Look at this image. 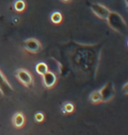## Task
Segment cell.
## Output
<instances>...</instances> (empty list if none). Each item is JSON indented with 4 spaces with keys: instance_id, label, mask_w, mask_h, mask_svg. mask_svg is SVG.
<instances>
[{
    "instance_id": "5b68a950",
    "label": "cell",
    "mask_w": 128,
    "mask_h": 135,
    "mask_svg": "<svg viewBox=\"0 0 128 135\" xmlns=\"http://www.w3.org/2000/svg\"><path fill=\"white\" fill-rule=\"evenodd\" d=\"M22 46L26 51L31 54H39L42 51L41 43L35 38H29L25 40L22 42Z\"/></svg>"
},
{
    "instance_id": "e0dca14e",
    "label": "cell",
    "mask_w": 128,
    "mask_h": 135,
    "mask_svg": "<svg viewBox=\"0 0 128 135\" xmlns=\"http://www.w3.org/2000/svg\"><path fill=\"white\" fill-rule=\"evenodd\" d=\"M61 1L63 3H69V2H70V0H61Z\"/></svg>"
},
{
    "instance_id": "2e32d148",
    "label": "cell",
    "mask_w": 128,
    "mask_h": 135,
    "mask_svg": "<svg viewBox=\"0 0 128 135\" xmlns=\"http://www.w3.org/2000/svg\"><path fill=\"white\" fill-rule=\"evenodd\" d=\"M122 91L124 92L125 95H128V83H126L125 84L123 85V87H122Z\"/></svg>"
},
{
    "instance_id": "9c48e42d",
    "label": "cell",
    "mask_w": 128,
    "mask_h": 135,
    "mask_svg": "<svg viewBox=\"0 0 128 135\" xmlns=\"http://www.w3.org/2000/svg\"><path fill=\"white\" fill-rule=\"evenodd\" d=\"M12 126L15 128L20 129L25 126L26 124V117L22 112H16L14 115L12 116Z\"/></svg>"
},
{
    "instance_id": "7c38bea8",
    "label": "cell",
    "mask_w": 128,
    "mask_h": 135,
    "mask_svg": "<svg viewBox=\"0 0 128 135\" xmlns=\"http://www.w3.org/2000/svg\"><path fill=\"white\" fill-rule=\"evenodd\" d=\"M12 7L17 12H23L26 8V4L25 0H15L13 2Z\"/></svg>"
},
{
    "instance_id": "3957f363",
    "label": "cell",
    "mask_w": 128,
    "mask_h": 135,
    "mask_svg": "<svg viewBox=\"0 0 128 135\" xmlns=\"http://www.w3.org/2000/svg\"><path fill=\"white\" fill-rule=\"evenodd\" d=\"M15 76L21 84L26 88H32L34 86V80L32 75L26 69H18L15 71Z\"/></svg>"
},
{
    "instance_id": "8992f818",
    "label": "cell",
    "mask_w": 128,
    "mask_h": 135,
    "mask_svg": "<svg viewBox=\"0 0 128 135\" xmlns=\"http://www.w3.org/2000/svg\"><path fill=\"white\" fill-rule=\"evenodd\" d=\"M89 8L93 12V14L101 20H106L111 12L107 7L99 3H92L89 5Z\"/></svg>"
},
{
    "instance_id": "8fae6325",
    "label": "cell",
    "mask_w": 128,
    "mask_h": 135,
    "mask_svg": "<svg viewBox=\"0 0 128 135\" xmlns=\"http://www.w3.org/2000/svg\"><path fill=\"white\" fill-rule=\"evenodd\" d=\"M89 102H91L92 104H98L100 103H102V98H101V95H100L99 90L92 91V92L89 94Z\"/></svg>"
},
{
    "instance_id": "277c9868",
    "label": "cell",
    "mask_w": 128,
    "mask_h": 135,
    "mask_svg": "<svg viewBox=\"0 0 128 135\" xmlns=\"http://www.w3.org/2000/svg\"><path fill=\"white\" fill-rule=\"evenodd\" d=\"M102 98V103H107L112 100L116 95V90L112 82H108L99 90Z\"/></svg>"
},
{
    "instance_id": "30bf717a",
    "label": "cell",
    "mask_w": 128,
    "mask_h": 135,
    "mask_svg": "<svg viewBox=\"0 0 128 135\" xmlns=\"http://www.w3.org/2000/svg\"><path fill=\"white\" fill-rule=\"evenodd\" d=\"M61 112L64 115H69L74 112L75 110V104L71 102H66L61 105Z\"/></svg>"
},
{
    "instance_id": "6da1fadb",
    "label": "cell",
    "mask_w": 128,
    "mask_h": 135,
    "mask_svg": "<svg viewBox=\"0 0 128 135\" xmlns=\"http://www.w3.org/2000/svg\"><path fill=\"white\" fill-rule=\"evenodd\" d=\"M94 46L79 45L77 56L74 57L78 69L83 72H96L100 58V49H94Z\"/></svg>"
},
{
    "instance_id": "7a4b0ae2",
    "label": "cell",
    "mask_w": 128,
    "mask_h": 135,
    "mask_svg": "<svg viewBox=\"0 0 128 135\" xmlns=\"http://www.w3.org/2000/svg\"><path fill=\"white\" fill-rule=\"evenodd\" d=\"M107 24L113 31L120 34L127 33V25L123 17L117 12H110L107 18Z\"/></svg>"
},
{
    "instance_id": "ba28073f",
    "label": "cell",
    "mask_w": 128,
    "mask_h": 135,
    "mask_svg": "<svg viewBox=\"0 0 128 135\" xmlns=\"http://www.w3.org/2000/svg\"><path fill=\"white\" fill-rule=\"evenodd\" d=\"M41 76H42L43 86H44L46 89L50 90V89L54 88V86H55L56 83H57V76L54 72L48 70L46 74L41 75Z\"/></svg>"
},
{
    "instance_id": "9a60e30c",
    "label": "cell",
    "mask_w": 128,
    "mask_h": 135,
    "mask_svg": "<svg viewBox=\"0 0 128 135\" xmlns=\"http://www.w3.org/2000/svg\"><path fill=\"white\" fill-rule=\"evenodd\" d=\"M45 119V115L43 114V112H38L34 114V120L35 122L38 123H41Z\"/></svg>"
},
{
    "instance_id": "52a82bcc",
    "label": "cell",
    "mask_w": 128,
    "mask_h": 135,
    "mask_svg": "<svg viewBox=\"0 0 128 135\" xmlns=\"http://www.w3.org/2000/svg\"><path fill=\"white\" fill-rule=\"evenodd\" d=\"M13 92V88L12 87L9 81L7 80L6 76L0 69V93L3 96L8 97L11 96Z\"/></svg>"
},
{
    "instance_id": "4fadbf2b",
    "label": "cell",
    "mask_w": 128,
    "mask_h": 135,
    "mask_svg": "<svg viewBox=\"0 0 128 135\" xmlns=\"http://www.w3.org/2000/svg\"><path fill=\"white\" fill-rule=\"evenodd\" d=\"M62 14L60 12H54L50 15V20L53 24L58 25L62 21Z\"/></svg>"
},
{
    "instance_id": "5bb4252c",
    "label": "cell",
    "mask_w": 128,
    "mask_h": 135,
    "mask_svg": "<svg viewBox=\"0 0 128 135\" xmlns=\"http://www.w3.org/2000/svg\"><path fill=\"white\" fill-rule=\"evenodd\" d=\"M35 70L40 75H43L48 71V66L45 62H39L35 67Z\"/></svg>"
}]
</instances>
